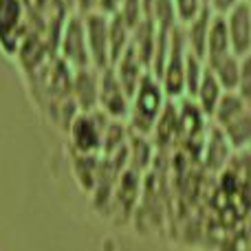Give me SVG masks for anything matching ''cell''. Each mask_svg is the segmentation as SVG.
<instances>
[{
  "label": "cell",
  "instance_id": "9",
  "mask_svg": "<svg viewBox=\"0 0 251 251\" xmlns=\"http://www.w3.org/2000/svg\"><path fill=\"white\" fill-rule=\"evenodd\" d=\"M229 33L231 51L238 57L251 55V2L240 0L227 13H223Z\"/></svg>",
  "mask_w": 251,
  "mask_h": 251
},
{
  "label": "cell",
  "instance_id": "1",
  "mask_svg": "<svg viewBox=\"0 0 251 251\" xmlns=\"http://www.w3.org/2000/svg\"><path fill=\"white\" fill-rule=\"evenodd\" d=\"M165 104H168V95H165L161 82L152 73H146L134 95L130 97V113L126 119L130 132L152 137V130L159 122Z\"/></svg>",
  "mask_w": 251,
  "mask_h": 251
},
{
  "label": "cell",
  "instance_id": "16",
  "mask_svg": "<svg viewBox=\"0 0 251 251\" xmlns=\"http://www.w3.org/2000/svg\"><path fill=\"white\" fill-rule=\"evenodd\" d=\"M132 42V29L122 20L119 16H110L108 25V44H110V66L128 51Z\"/></svg>",
  "mask_w": 251,
  "mask_h": 251
},
{
  "label": "cell",
  "instance_id": "11",
  "mask_svg": "<svg viewBox=\"0 0 251 251\" xmlns=\"http://www.w3.org/2000/svg\"><path fill=\"white\" fill-rule=\"evenodd\" d=\"M110 69L115 71L117 79L122 82V86L126 88V93H128L130 97L134 95V91H137V86L141 84V79L146 77V73H150V71L143 66V62L139 60V55L134 53L132 47H128V51H126Z\"/></svg>",
  "mask_w": 251,
  "mask_h": 251
},
{
  "label": "cell",
  "instance_id": "12",
  "mask_svg": "<svg viewBox=\"0 0 251 251\" xmlns=\"http://www.w3.org/2000/svg\"><path fill=\"white\" fill-rule=\"evenodd\" d=\"M225 93L227 91L221 86V84H218V79L209 73V69H205V73H203V77H201L199 86H196L194 95L187 97V100L194 101L205 117H212V113L216 110L218 101H221V97L225 95Z\"/></svg>",
  "mask_w": 251,
  "mask_h": 251
},
{
  "label": "cell",
  "instance_id": "17",
  "mask_svg": "<svg viewBox=\"0 0 251 251\" xmlns=\"http://www.w3.org/2000/svg\"><path fill=\"white\" fill-rule=\"evenodd\" d=\"M174 11V20L178 26H185L187 22H192L194 18H199L201 13L207 9L205 0H170Z\"/></svg>",
  "mask_w": 251,
  "mask_h": 251
},
{
  "label": "cell",
  "instance_id": "18",
  "mask_svg": "<svg viewBox=\"0 0 251 251\" xmlns=\"http://www.w3.org/2000/svg\"><path fill=\"white\" fill-rule=\"evenodd\" d=\"M205 60H201L199 55H194V53L187 51V57H185V97H192L196 91V86H199L201 77H203L205 73Z\"/></svg>",
  "mask_w": 251,
  "mask_h": 251
},
{
  "label": "cell",
  "instance_id": "21",
  "mask_svg": "<svg viewBox=\"0 0 251 251\" xmlns=\"http://www.w3.org/2000/svg\"><path fill=\"white\" fill-rule=\"evenodd\" d=\"M126 0H100L97 2V11L104 13V16H117L119 9L124 7Z\"/></svg>",
  "mask_w": 251,
  "mask_h": 251
},
{
  "label": "cell",
  "instance_id": "14",
  "mask_svg": "<svg viewBox=\"0 0 251 251\" xmlns=\"http://www.w3.org/2000/svg\"><path fill=\"white\" fill-rule=\"evenodd\" d=\"M240 62H243V57H238L236 53H227V55H223V57L205 62V66H207L209 73L218 79V84L229 93V91H236V86H238Z\"/></svg>",
  "mask_w": 251,
  "mask_h": 251
},
{
  "label": "cell",
  "instance_id": "15",
  "mask_svg": "<svg viewBox=\"0 0 251 251\" xmlns=\"http://www.w3.org/2000/svg\"><path fill=\"white\" fill-rule=\"evenodd\" d=\"M227 53H234V51H231L225 18L214 13L212 20H209V29H207V42H205V62L223 57Z\"/></svg>",
  "mask_w": 251,
  "mask_h": 251
},
{
  "label": "cell",
  "instance_id": "4",
  "mask_svg": "<svg viewBox=\"0 0 251 251\" xmlns=\"http://www.w3.org/2000/svg\"><path fill=\"white\" fill-rule=\"evenodd\" d=\"M185 57H187L185 38H183L181 26L176 25L172 35H170V49L168 55H165V62L161 66L159 75H156L168 100L185 97Z\"/></svg>",
  "mask_w": 251,
  "mask_h": 251
},
{
  "label": "cell",
  "instance_id": "23",
  "mask_svg": "<svg viewBox=\"0 0 251 251\" xmlns=\"http://www.w3.org/2000/svg\"><path fill=\"white\" fill-rule=\"evenodd\" d=\"M247 2H251V0H247Z\"/></svg>",
  "mask_w": 251,
  "mask_h": 251
},
{
  "label": "cell",
  "instance_id": "8",
  "mask_svg": "<svg viewBox=\"0 0 251 251\" xmlns=\"http://www.w3.org/2000/svg\"><path fill=\"white\" fill-rule=\"evenodd\" d=\"M82 20H84L88 53H91V64L100 71L108 69L110 66V44H108L110 16H104L100 11H91L86 16H82Z\"/></svg>",
  "mask_w": 251,
  "mask_h": 251
},
{
  "label": "cell",
  "instance_id": "20",
  "mask_svg": "<svg viewBox=\"0 0 251 251\" xmlns=\"http://www.w3.org/2000/svg\"><path fill=\"white\" fill-rule=\"evenodd\" d=\"M97 2H100V0H69L71 9H73L75 13H79V16H86V13H91V11H97Z\"/></svg>",
  "mask_w": 251,
  "mask_h": 251
},
{
  "label": "cell",
  "instance_id": "7",
  "mask_svg": "<svg viewBox=\"0 0 251 251\" xmlns=\"http://www.w3.org/2000/svg\"><path fill=\"white\" fill-rule=\"evenodd\" d=\"M97 110L104 113L108 119H115V122H126L130 113V95L126 93V88L122 86V82L117 79V75L110 66L100 71Z\"/></svg>",
  "mask_w": 251,
  "mask_h": 251
},
{
  "label": "cell",
  "instance_id": "3",
  "mask_svg": "<svg viewBox=\"0 0 251 251\" xmlns=\"http://www.w3.org/2000/svg\"><path fill=\"white\" fill-rule=\"evenodd\" d=\"M108 124V117L100 110L91 113H77L73 122L66 128L69 146L73 154H100L104 146V130Z\"/></svg>",
  "mask_w": 251,
  "mask_h": 251
},
{
  "label": "cell",
  "instance_id": "22",
  "mask_svg": "<svg viewBox=\"0 0 251 251\" xmlns=\"http://www.w3.org/2000/svg\"><path fill=\"white\" fill-rule=\"evenodd\" d=\"M207 2H209V0H205V4H207Z\"/></svg>",
  "mask_w": 251,
  "mask_h": 251
},
{
  "label": "cell",
  "instance_id": "6",
  "mask_svg": "<svg viewBox=\"0 0 251 251\" xmlns=\"http://www.w3.org/2000/svg\"><path fill=\"white\" fill-rule=\"evenodd\" d=\"M26 33H29L26 2L25 0H0V51L13 60Z\"/></svg>",
  "mask_w": 251,
  "mask_h": 251
},
{
  "label": "cell",
  "instance_id": "2",
  "mask_svg": "<svg viewBox=\"0 0 251 251\" xmlns=\"http://www.w3.org/2000/svg\"><path fill=\"white\" fill-rule=\"evenodd\" d=\"M209 122L225 134L234 152L251 150V110L234 91L221 97Z\"/></svg>",
  "mask_w": 251,
  "mask_h": 251
},
{
  "label": "cell",
  "instance_id": "13",
  "mask_svg": "<svg viewBox=\"0 0 251 251\" xmlns=\"http://www.w3.org/2000/svg\"><path fill=\"white\" fill-rule=\"evenodd\" d=\"M212 16H214V11L207 7L199 18H194V20L187 22L185 26H181L187 51L199 55L201 60H205V42H207V29H209Z\"/></svg>",
  "mask_w": 251,
  "mask_h": 251
},
{
  "label": "cell",
  "instance_id": "19",
  "mask_svg": "<svg viewBox=\"0 0 251 251\" xmlns=\"http://www.w3.org/2000/svg\"><path fill=\"white\" fill-rule=\"evenodd\" d=\"M234 93L251 110V55H245L243 62H240V77H238V86H236Z\"/></svg>",
  "mask_w": 251,
  "mask_h": 251
},
{
  "label": "cell",
  "instance_id": "10",
  "mask_svg": "<svg viewBox=\"0 0 251 251\" xmlns=\"http://www.w3.org/2000/svg\"><path fill=\"white\" fill-rule=\"evenodd\" d=\"M97 95H100V69L86 66V69L73 71L71 77V97L79 113L97 110Z\"/></svg>",
  "mask_w": 251,
  "mask_h": 251
},
{
  "label": "cell",
  "instance_id": "5",
  "mask_svg": "<svg viewBox=\"0 0 251 251\" xmlns=\"http://www.w3.org/2000/svg\"><path fill=\"white\" fill-rule=\"evenodd\" d=\"M55 55L73 71L93 66L88 44H86V33H84V20L79 13L73 11L66 18L64 26L60 31V38H57V44H55Z\"/></svg>",
  "mask_w": 251,
  "mask_h": 251
}]
</instances>
